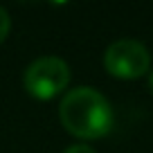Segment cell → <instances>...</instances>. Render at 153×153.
Returning a JSON list of instances; mask_svg holds the SVG:
<instances>
[{
    "mask_svg": "<svg viewBox=\"0 0 153 153\" xmlns=\"http://www.w3.org/2000/svg\"><path fill=\"white\" fill-rule=\"evenodd\" d=\"M59 117L68 133L81 140H99L108 135L115 122L110 101L90 86L68 90L59 106Z\"/></svg>",
    "mask_w": 153,
    "mask_h": 153,
    "instance_id": "obj_1",
    "label": "cell"
},
{
    "mask_svg": "<svg viewBox=\"0 0 153 153\" xmlns=\"http://www.w3.org/2000/svg\"><path fill=\"white\" fill-rule=\"evenodd\" d=\"M25 90L36 99H52L70 83V65L61 56H38L32 61L23 76Z\"/></svg>",
    "mask_w": 153,
    "mask_h": 153,
    "instance_id": "obj_2",
    "label": "cell"
},
{
    "mask_svg": "<svg viewBox=\"0 0 153 153\" xmlns=\"http://www.w3.org/2000/svg\"><path fill=\"white\" fill-rule=\"evenodd\" d=\"M104 65L117 79H137V76L149 72L151 56L140 41L120 38V41H115L106 48Z\"/></svg>",
    "mask_w": 153,
    "mask_h": 153,
    "instance_id": "obj_3",
    "label": "cell"
},
{
    "mask_svg": "<svg viewBox=\"0 0 153 153\" xmlns=\"http://www.w3.org/2000/svg\"><path fill=\"white\" fill-rule=\"evenodd\" d=\"M9 29H11V18H9V14H7L5 7H0V43L7 38Z\"/></svg>",
    "mask_w": 153,
    "mask_h": 153,
    "instance_id": "obj_4",
    "label": "cell"
},
{
    "mask_svg": "<svg viewBox=\"0 0 153 153\" xmlns=\"http://www.w3.org/2000/svg\"><path fill=\"white\" fill-rule=\"evenodd\" d=\"M63 153H95V149H90L88 144H72V146H68Z\"/></svg>",
    "mask_w": 153,
    "mask_h": 153,
    "instance_id": "obj_5",
    "label": "cell"
},
{
    "mask_svg": "<svg viewBox=\"0 0 153 153\" xmlns=\"http://www.w3.org/2000/svg\"><path fill=\"white\" fill-rule=\"evenodd\" d=\"M149 90L153 92V72H151V74H149Z\"/></svg>",
    "mask_w": 153,
    "mask_h": 153,
    "instance_id": "obj_6",
    "label": "cell"
}]
</instances>
